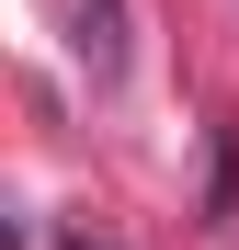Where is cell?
Wrapping results in <instances>:
<instances>
[{
    "label": "cell",
    "mask_w": 239,
    "mask_h": 250,
    "mask_svg": "<svg viewBox=\"0 0 239 250\" xmlns=\"http://www.w3.org/2000/svg\"><path fill=\"white\" fill-rule=\"evenodd\" d=\"M68 250H103V239H68Z\"/></svg>",
    "instance_id": "1"
}]
</instances>
